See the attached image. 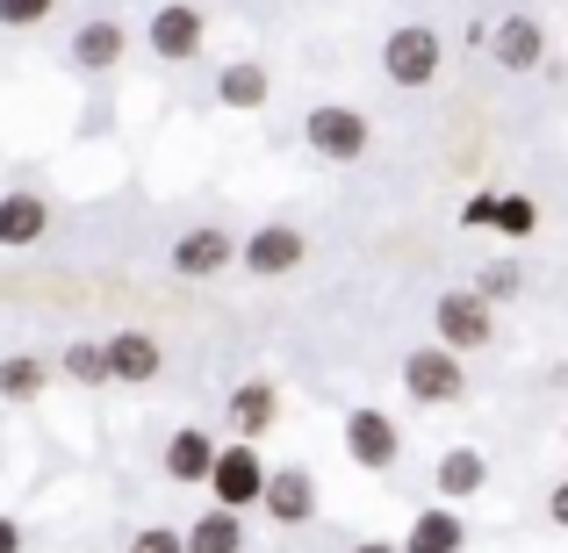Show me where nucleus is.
<instances>
[{"mask_svg": "<svg viewBox=\"0 0 568 553\" xmlns=\"http://www.w3.org/2000/svg\"><path fill=\"white\" fill-rule=\"evenodd\" d=\"M396 381H403V396H410L417 410H454V402H468V360H460V352H446L439 338L403 352Z\"/></svg>", "mask_w": 568, "mask_h": 553, "instance_id": "f257e3e1", "label": "nucleus"}, {"mask_svg": "<svg viewBox=\"0 0 568 553\" xmlns=\"http://www.w3.org/2000/svg\"><path fill=\"white\" fill-rule=\"evenodd\" d=\"M303 144L324 158V166H361L367 144H375V130H367V115L353 109V101H317V109L303 115Z\"/></svg>", "mask_w": 568, "mask_h": 553, "instance_id": "f03ea898", "label": "nucleus"}, {"mask_svg": "<svg viewBox=\"0 0 568 553\" xmlns=\"http://www.w3.org/2000/svg\"><path fill=\"white\" fill-rule=\"evenodd\" d=\"M439 65H446V43H439L432 22H403V29L382 37V80L388 86H432Z\"/></svg>", "mask_w": 568, "mask_h": 553, "instance_id": "7ed1b4c3", "label": "nucleus"}, {"mask_svg": "<svg viewBox=\"0 0 568 553\" xmlns=\"http://www.w3.org/2000/svg\"><path fill=\"white\" fill-rule=\"evenodd\" d=\"M266 460H260V446H245V439H231L216 453V468H209V503H216V511H260V496H266Z\"/></svg>", "mask_w": 568, "mask_h": 553, "instance_id": "20e7f679", "label": "nucleus"}, {"mask_svg": "<svg viewBox=\"0 0 568 553\" xmlns=\"http://www.w3.org/2000/svg\"><path fill=\"white\" fill-rule=\"evenodd\" d=\"M432 331H439L446 352H460V360H468V352H483L489 338H497V309H489L475 288H446L439 303H432Z\"/></svg>", "mask_w": 568, "mask_h": 553, "instance_id": "39448f33", "label": "nucleus"}, {"mask_svg": "<svg viewBox=\"0 0 568 553\" xmlns=\"http://www.w3.org/2000/svg\"><path fill=\"white\" fill-rule=\"evenodd\" d=\"M338 439H346V460L361 474H388L403 460V431H396V417L375 410V402H353L346 410V424H338Z\"/></svg>", "mask_w": 568, "mask_h": 553, "instance_id": "423d86ee", "label": "nucleus"}, {"mask_svg": "<svg viewBox=\"0 0 568 553\" xmlns=\"http://www.w3.org/2000/svg\"><path fill=\"white\" fill-rule=\"evenodd\" d=\"M144 43H152V58H166V65H194L209 43V22L194 0H166V8L144 22Z\"/></svg>", "mask_w": 568, "mask_h": 553, "instance_id": "0eeeda50", "label": "nucleus"}, {"mask_svg": "<svg viewBox=\"0 0 568 553\" xmlns=\"http://www.w3.org/2000/svg\"><path fill=\"white\" fill-rule=\"evenodd\" d=\"M166 266H173L181 280H216L223 266H237V237L223 231V223H194V231H181V237H173Z\"/></svg>", "mask_w": 568, "mask_h": 553, "instance_id": "6e6552de", "label": "nucleus"}, {"mask_svg": "<svg viewBox=\"0 0 568 553\" xmlns=\"http://www.w3.org/2000/svg\"><path fill=\"white\" fill-rule=\"evenodd\" d=\"M303 231H295V223H260V231L245 237V245H237V266H245L252 280H281V274H295V266H303Z\"/></svg>", "mask_w": 568, "mask_h": 553, "instance_id": "1a4fd4ad", "label": "nucleus"}, {"mask_svg": "<svg viewBox=\"0 0 568 553\" xmlns=\"http://www.w3.org/2000/svg\"><path fill=\"white\" fill-rule=\"evenodd\" d=\"M123 51H130V29L115 22V14H87V22L65 37V65L72 72H115Z\"/></svg>", "mask_w": 568, "mask_h": 553, "instance_id": "9d476101", "label": "nucleus"}, {"mask_svg": "<svg viewBox=\"0 0 568 553\" xmlns=\"http://www.w3.org/2000/svg\"><path fill=\"white\" fill-rule=\"evenodd\" d=\"M260 511L274 518V525H310V518H317V474L303 468V460H295V468H274L266 474V496H260Z\"/></svg>", "mask_w": 568, "mask_h": 553, "instance_id": "9b49d317", "label": "nucleus"}, {"mask_svg": "<svg viewBox=\"0 0 568 553\" xmlns=\"http://www.w3.org/2000/svg\"><path fill=\"white\" fill-rule=\"evenodd\" d=\"M489 58H497L504 72H540L547 65V29L532 22V14H504V22L489 29Z\"/></svg>", "mask_w": 568, "mask_h": 553, "instance_id": "f8f14e48", "label": "nucleus"}, {"mask_svg": "<svg viewBox=\"0 0 568 553\" xmlns=\"http://www.w3.org/2000/svg\"><path fill=\"white\" fill-rule=\"evenodd\" d=\"M216 453H223V446H216V431L181 424V431L166 439V453H159V460H166V474H173L181 489H209V468H216Z\"/></svg>", "mask_w": 568, "mask_h": 553, "instance_id": "ddd939ff", "label": "nucleus"}, {"mask_svg": "<svg viewBox=\"0 0 568 553\" xmlns=\"http://www.w3.org/2000/svg\"><path fill=\"white\" fill-rule=\"evenodd\" d=\"M432 489H439V503H454V511H460V503H475L489 489V460L475 453V446H446L439 468H432Z\"/></svg>", "mask_w": 568, "mask_h": 553, "instance_id": "4468645a", "label": "nucleus"}, {"mask_svg": "<svg viewBox=\"0 0 568 553\" xmlns=\"http://www.w3.org/2000/svg\"><path fill=\"white\" fill-rule=\"evenodd\" d=\"M43 231H51V202H43L37 187H8V194H0V252L37 245Z\"/></svg>", "mask_w": 568, "mask_h": 553, "instance_id": "2eb2a0df", "label": "nucleus"}, {"mask_svg": "<svg viewBox=\"0 0 568 553\" xmlns=\"http://www.w3.org/2000/svg\"><path fill=\"white\" fill-rule=\"evenodd\" d=\"M274 417H281V388L274 381H260V373H252V381L231 388V431L245 446H260L266 431H274Z\"/></svg>", "mask_w": 568, "mask_h": 553, "instance_id": "dca6fc26", "label": "nucleus"}, {"mask_svg": "<svg viewBox=\"0 0 568 553\" xmlns=\"http://www.w3.org/2000/svg\"><path fill=\"white\" fill-rule=\"evenodd\" d=\"M101 346H109V373H115V381H130V388L166 373V352H159L152 331H109Z\"/></svg>", "mask_w": 568, "mask_h": 553, "instance_id": "f3484780", "label": "nucleus"}, {"mask_svg": "<svg viewBox=\"0 0 568 553\" xmlns=\"http://www.w3.org/2000/svg\"><path fill=\"white\" fill-rule=\"evenodd\" d=\"M403 553H460L468 546V518L454 511V503H432V511L410 518V540H396Z\"/></svg>", "mask_w": 568, "mask_h": 553, "instance_id": "a211bd4d", "label": "nucleus"}, {"mask_svg": "<svg viewBox=\"0 0 568 553\" xmlns=\"http://www.w3.org/2000/svg\"><path fill=\"white\" fill-rule=\"evenodd\" d=\"M216 101H223V109H237V115H252V109L274 101V80H266L260 58H231V65L216 72Z\"/></svg>", "mask_w": 568, "mask_h": 553, "instance_id": "6ab92c4d", "label": "nucleus"}, {"mask_svg": "<svg viewBox=\"0 0 568 553\" xmlns=\"http://www.w3.org/2000/svg\"><path fill=\"white\" fill-rule=\"evenodd\" d=\"M245 546H252L245 540V518H237V511H216V503H209V511L187 525V553H245Z\"/></svg>", "mask_w": 568, "mask_h": 553, "instance_id": "aec40b11", "label": "nucleus"}, {"mask_svg": "<svg viewBox=\"0 0 568 553\" xmlns=\"http://www.w3.org/2000/svg\"><path fill=\"white\" fill-rule=\"evenodd\" d=\"M51 381H58V367L37 360V352H8L0 360V402H37Z\"/></svg>", "mask_w": 568, "mask_h": 553, "instance_id": "412c9836", "label": "nucleus"}, {"mask_svg": "<svg viewBox=\"0 0 568 553\" xmlns=\"http://www.w3.org/2000/svg\"><path fill=\"white\" fill-rule=\"evenodd\" d=\"M58 373H65L72 388H101V381H115V373H109V346H101V338H72V346L58 352Z\"/></svg>", "mask_w": 568, "mask_h": 553, "instance_id": "4be33fe9", "label": "nucleus"}, {"mask_svg": "<svg viewBox=\"0 0 568 553\" xmlns=\"http://www.w3.org/2000/svg\"><path fill=\"white\" fill-rule=\"evenodd\" d=\"M497 231L526 245V237L540 231V202H532V194H497Z\"/></svg>", "mask_w": 568, "mask_h": 553, "instance_id": "5701e85b", "label": "nucleus"}, {"mask_svg": "<svg viewBox=\"0 0 568 553\" xmlns=\"http://www.w3.org/2000/svg\"><path fill=\"white\" fill-rule=\"evenodd\" d=\"M518 288H526V274H518V266H504V259H497V266H483V280H475V295H483L489 309H497V303H511Z\"/></svg>", "mask_w": 568, "mask_h": 553, "instance_id": "b1692460", "label": "nucleus"}, {"mask_svg": "<svg viewBox=\"0 0 568 553\" xmlns=\"http://www.w3.org/2000/svg\"><path fill=\"white\" fill-rule=\"evenodd\" d=\"M58 0H0V29H43Z\"/></svg>", "mask_w": 568, "mask_h": 553, "instance_id": "393cba45", "label": "nucleus"}, {"mask_svg": "<svg viewBox=\"0 0 568 553\" xmlns=\"http://www.w3.org/2000/svg\"><path fill=\"white\" fill-rule=\"evenodd\" d=\"M123 553H187V532H173V525H144Z\"/></svg>", "mask_w": 568, "mask_h": 553, "instance_id": "a878e982", "label": "nucleus"}, {"mask_svg": "<svg viewBox=\"0 0 568 553\" xmlns=\"http://www.w3.org/2000/svg\"><path fill=\"white\" fill-rule=\"evenodd\" d=\"M460 231H497V194H468L460 202Z\"/></svg>", "mask_w": 568, "mask_h": 553, "instance_id": "bb28decb", "label": "nucleus"}, {"mask_svg": "<svg viewBox=\"0 0 568 553\" xmlns=\"http://www.w3.org/2000/svg\"><path fill=\"white\" fill-rule=\"evenodd\" d=\"M547 518H555V525L568 532V474H561V482H555V489H547Z\"/></svg>", "mask_w": 568, "mask_h": 553, "instance_id": "cd10ccee", "label": "nucleus"}, {"mask_svg": "<svg viewBox=\"0 0 568 553\" xmlns=\"http://www.w3.org/2000/svg\"><path fill=\"white\" fill-rule=\"evenodd\" d=\"M0 553H22V525L14 518H0Z\"/></svg>", "mask_w": 568, "mask_h": 553, "instance_id": "c85d7f7f", "label": "nucleus"}, {"mask_svg": "<svg viewBox=\"0 0 568 553\" xmlns=\"http://www.w3.org/2000/svg\"><path fill=\"white\" fill-rule=\"evenodd\" d=\"M346 553H403L396 540H361V546H346Z\"/></svg>", "mask_w": 568, "mask_h": 553, "instance_id": "c756f323", "label": "nucleus"}, {"mask_svg": "<svg viewBox=\"0 0 568 553\" xmlns=\"http://www.w3.org/2000/svg\"><path fill=\"white\" fill-rule=\"evenodd\" d=\"M561 446H568V424H561Z\"/></svg>", "mask_w": 568, "mask_h": 553, "instance_id": "7c9ffc66", "label": "nucleus"}]
</instances>
